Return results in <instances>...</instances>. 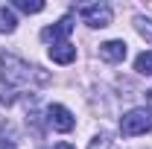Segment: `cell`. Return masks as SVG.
<instances>
[{
	"label": "cell",
	"mask_w": 152,
	"mask_h": 149,
	"mask_svg": "<svg viewBox=\"0 0 152 149\" xmlns=\"http://www.w3.org/2000/svg\"><path fill=\"white\" fill-rule=\"evenodd\" d=\"M56 149H73V146H70V143H64V140H61V143H56Z\"/></svg>",
	"instance_id": "4fadbf2b"
},
{
	"label": "cell",
	"mask_w": 152,
	"mask_h": 149,
	"mask_svg": "<svg viewBox=\"0 0 152 149\" xmlns=\"http://www.w3.org/2000/svg\"><path fill=\"white\" fill-rule=\"evenodd\" d=\"M70 32H73V18H61L58 23L47 26V29L41 32V38H44V41H53V44H61Z\"/></svg>",
	"instance_id": "5b68a950"
},
{
	"label": "cell",
	"mask_w": 152,
	"mask_h": 149,
	"mask_svg": "<svg viewBox=\"0 0 152 149\" xmlns=\"http://www.w3.org/2000/svg\"><path fill=\"white\" fill-rule=\"evenodd\" d=\"M47 123H50L56 131H70L76 126L73 114L67 111L64 105H50V108H47Z\"/></svg>",
	"instance_id": "277c9868"
},
{
	"label": "cell",
	"mask_w": 152,
	"mask_h": 149,
	"mask_svg": "<svg viewBox=\"0 0 152 149\" xmlns=\"http://www.w3.org/2000/svg\"><path fill=\"white\" fill-rule=\"evenodd\" d=\"M15 9L32 15V12H41V9H44V3H41V0H15Z\"/></svg>",
	"instance_id": "30bf717a"
},
{
	"label": "cell",
	"mask_w": 152,
	"mask_h": 149,
	"mask_svg": "<svg viewBox=\"0 0 152 149\" xmlns=\"http://www.w3.org/2000/svg\"><path fill=\"white\" fill-rule=\"evenodd\" d=\"M15 26H18L15 12L6 9V6H0V32H15Z\"/></svg>",
	"instance_id": "ba28073f"
},
{
	"label": "cell",
	"mask_w": 152,
	"mask_h": 149,
	"mask_svg": "<svg viewBox=\"0 0 152 149\" xmlns=\"http://www.w3.org/2000/svg\"><path fill=\"white\" fill-rule=\"evenodd\" d=\"M143 96H146V102H149V105H152V91H146V93H143Z\"/></svg>",
	"instance_id": "5bb4252c"
},
{
	"label": "cell",
	"mask_w": 152,
	"mask_h": 149,
	"mask_svg": "<svg viewBox=\"0 0 152 149\" xmlns=\"http://www.w3.org/2000/svg\"><path fill=\"white\" fill-rule=\"evenodd\" d=\"M149 129H152V111H146V108H132L129 114H123V120H120L123 137H134V134H143Z\"/></svg>",
	"instance_id": "7a4b0ae2"
},
{
	"label": "cell",
	"mask_w": 152,
	"mask_h": 149,
	"mask_svg": "<svg viewBox=\"0 0 152 149\" xmlns=\"http://www.w3.org/2000/svg\"><path fill=\"white\" fill-rule=\"evenodd\" d=\"M0 149H15V143H12V140H6V137H0Z\"/></svg>",
	"instance_id": "7c38bea8"
},
{
	"label": "cell",
	"mask_w": 152,
	"mask_h": 149,
	"mask_svg": "<svg viewBox=\"0 0 152 149\" xmlns=\"http://www.w3.org/2000/svg\"><path fill=\"white\" fill-rule=\"evenodd\" d=\"M134 23H137V32H140L143 38H149V41H152V20H146V18H137Z\"/></svg>",
	"instance_id": "8fae6325"
},
{
	"label": "cell",
	"mask_w": 152,
	"mask_h": 149,
	"mask_svg": "<svg viewBox=\"0 0 152 149\" xmlns=\"http://www.w3.org/2000/svg\"><path fill=\"white\" fill-rule=\"evenodd\" d=\"M99 56L105 58V61H123L126 58V41H105V44H99Z\"/></svg>",
	"instance_id": "8992f818"
},
{
	"label": "cell",
	"mask_w": 152,
	"mask_h": 149,
	"mask_svg": "<svg viewBox=\"0 0 152 149\" xmlns=\"http://www.w3.org/2000/svg\"><path fill=\"white\" fill-rule=\"evenodd\" d=\"M50 58L56 61V64H70L76 58V47L70 41H61V44H53L50 47Z\"/></svg>",
	"instance_id": "52a82bcc"
},
{
	"label": "cell",
	"mask_w": 152,
	"mask_h": 149,
	"mask_svg": "<svg viewBox=\"0 0 152 149\" xmlns=\"http://www.w3.org/2000/svg\"><path fill=\"white\" fill-rule=\"evenodd\" d=\"M79 15H82V20L88 23V26H108L111 23V6H105V3H91V6H79Z\"/></svg>",
	"instance_id": "3957f363"
},
{
	"label": "cell",
	"mask_w": 152,
	"mask_h": 149,
	"mask_svg": "<svg viewBox=\"0 0 152 149\" xmlns=\"http://www.w3.org/2000/svg\"><path fill=\"white\" fill-rule=\"evenodd\" d=\"M134 70L143 76H152V50H146V53H140L134 58Z\"/></svg>",
	"instance_id": "9c48e42d"
},
{
	"label": "cell",
	"mask_w": 152,
	"mask_h": 149,
	"mask_svg": "<svg viewBox=\"0 0 152 149\" xmlns=\"http://www.w3.org/2000/svg\"><path fill=\"white\" fill-rule=\"evenodd\" d=\"M0 79H3V85L23 88L29 82H47L50 76L44 73L41 67H29L23 58L12 56V53H0Z\"/></svg>",
	"instance_id": "6da1fadb"
}]
</instances>
